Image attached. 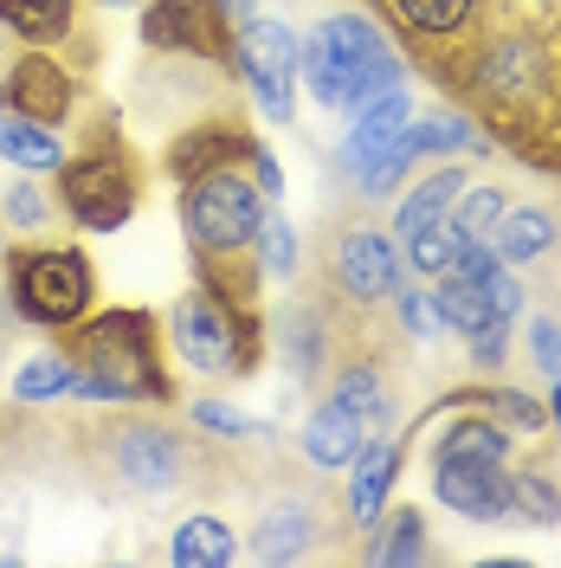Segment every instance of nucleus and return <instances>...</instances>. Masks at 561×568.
Listing matches in <instances>:
<instances>
[{
  "label": "nucleus",
  "mask_w": 561,
  "mask_h": 568,
  "mask_svg": "<svg viewBox=\"0 0 561 568\" xmlns=\"http://www.w3.org/2000/svg\"><path fill=\"white\" fill-rule=\"evenodd\" d=\"M78 362V388L84 400H169L162 349H155V323L149 311H104L71 336Z\"/></svg>",
  "instance_id": "obj_1"
},
{
  "label": "nucleus",
  "mask_w": 561,
  "mask_h": 568,
  "mask_svg": "<svg viewBox=\"0 0 561 568\" xmlns=\"http://www.w3.org/2000/svg\"><path fill=\"white\" fill-rule=\"evenodd\" d=\"M169 336H175V355L207 375V382H233V375H252L258 362V304H239L233 291L220 284H194L169 311Z\"/></svg>",
  "instance_id": "obj_2"
},
{
  "label": "nucleus",
  "mask_w": 561,
  "mask_h": 568,
  "mask_svg": "<svg viewBox=\"0 0 561 568\" xmlns=\"http://www.w3.org/2000/svg\"><path fill=\"white\" fill-rule=\"evenodd\" d=\"M91 459H98V471L110 478V491L123 497H175L194 485V471H201V459H194V446L181 439L169 420H104L98 433H91Z\"/></svg>",
  "instance_id": "obj_3"
},
{
  "label": "nucleus",
  "mask_w": 561,
  "mask_h": 568,
  "mask_svg": "<svg viewBox=\"0 0 561 568\" xmlns=\"http://www.w3.org/2000/svg\"><path fill=\"white\" fill-rule=\"evenodd\" d=\"M181 220H187V240H194L201 258H239L265 226V201H258V187L246 175L201 169L181 187Z\"/></svg>",
  "instance_id": "obj_4"
},
{
  "label": "nucleus",
  "mask_w": 561,
  "mask_h": 568,
  "mask_svg": "<svg viewBox=\"0 0 561 568\" xmlns=\"http://www.w3.org/2000/svg\"><path fill=\"white\" fill-rule=\"evenodd\" d=\"M91 265L78 246H39L13 258V311L45 329H71L91 311Z\"/></svg>",
  "instance_id": "obj_5"
},
{
  "label": "nucleus",
  "mask_w": 561,
  "mask_h": 568,
  "mask_svg": "<svg viewBox=\"0 0 561 568\" xmlns=\"http://www.w3.org/2000/svg\"><path fill=\"white\" fill-rule=\"evenodd\" d=\"M59 194H65V213L91 233H116L130 207H136V169L116 142H91L84 155H65L59 162Z\"/></svg>",
  "instance_id": "obj_6"
},
{
  "label": "nucleus",
  "mask_w": 561,
  "mask_h": 568,
  "mask_svg": "<svg viewBox=\"0 0 561 568\" xmlns=\"http://www.w3.org/2000/svg\"><path fill=\"white\" fill-rule=\"evenodd\" d=\"M400 272H407V258L394 252V240H387L381 226H343L323 246V278H329V291L349 311H368V304L394 297Z\"/></svg>",
  "instance_id": "obj_7"
},
{
  "label": "nucleus",
  "mask_w": 561,
  "mask_h": 568,
  "mask_svg": "<svg viewBox=\"0 0 561 568\" xmlns=\"http://www.w3.org/2000/svg\"><path fill=\"white\" fill-rule=\"evenodd\" d=\"M233 59L246 71L252 98L258 110L272 116V123H290V78H297V39L284 33L278 20H265V13H252L233 27Z\"/></svg>",
  "instance_id": "obj_8"
},
{
  "label": "nucleus",
  "mask_w": 561,
  "mask_h": 568,
  "mask_svg": "<svg viewBox=\"0 0 561 568\" xmlns=\"http://www.w3.org/2000/svg\"><path fill=\"white\" fill-rule=\"evenodd\" d=\"M323 530H329V510L323 497L304 491H278L258 504V524H252V562H310L323 549Z\"/></svg>",
  "instance_id": "obj_9"
},
{
  "label": "nucleus",
  "mask_w": 561,
  "mask_h": 568,
  "mask_svg": "<svg viewBox=\"0 0 561 568\" xmlns=\"http://www.w3.org/2000/svg\"><path fill=\"white\" fill-rule=\"evenodd\" d=\"M432 491L471 524H517V485L503 459H432Z\"/></svg>",
  "instance_id": "obj_10"
},
{
  "label": "nucleus",
  "mask_w": 561,
  "mask_h": 568,
  "mask_svg": "<svg viewBox=\"0 0 561 568\" xmlns=\"http://www.w3.org/2000/svg\"><path fill=\"white\" fill-rule=\"evenodd\" d=\"M142 39L155 52H181V59H226V45H233L220 0H155L142 20Z\"/></svg>",
  "instance_id": "obj_11"
},
{
  "label": "nucleus",
  "mask_w": 561,
  "mask_h": 568,
  "mask_svg": "<svg viewBox=\"0 0 561 568\" xmlns=\"http://www.w3.org/2000/svg\"><path fill=\"white\" fill-rule=\"evenodd\" d=\"M316 33L329 39V52L355 71L361 98H375V91H387V84H400V52H394V39H387L368 13H336V20H323Z\"/></svg>",
  "instance_id": "obj_12"
},
{
  "label": "nucleus",
  "mask_w": 561,
  "mask_h": 568,
  "mask_svg": "<svg viewBox=\"0 0 561 568\" xmlns=\"http://www.w3.org/2000/svg\"><path fill=\"white\" fill-rule=\"evenodd\" d=\"M71 98H78V84H71V71L59 59H45V52H27L20 65L7 71V110H20V116H33V123H65L71 116Z\"/></svg>",
  "instance_id": "obj_13"
},
{
  "label": "nucleus",
  "mask_w": 561,
  "mask_h": 568,
  "mask_svg": "<svg viewBox=\"0 0 561 568\" xmlns=\"http://www.w3.org/2000/svg\"><path fill=\"white\" fill-rule=\"evenodd\" d=\"M278 343H284V368L304 382V388H316L329 368H336V355H343V343H336V329H329V317L316 311V304H290L278 317Z\"/></svg>",
  "instance_id": "obj_14"
},
{
  "label": "nucleus",
  "mask_w": 561,
  "mask_h": 568,
  "mask_svg": "<svg viewBox=\"0 0 561 568\" xmlns=\"http://www.w3.org/2000/svg\"><path fill=\"white\" fill-rule=\"evenodd\" d=\"M478 7L484 0H387V13L407 27V33L426 45V59H439V45H452V39H465V45H478L471 39V27H478Z\"/></svg>",
  "instance_id": "obj_15"
},
{
  "label": "nucleus",
  "mask_w": 561,
  "mask_h": 568,
  "mask_svg": "<svg viewBox=\"0 0 561 568\" xmlns=\"http://www.w3.org/2000/svg\"><path fill=\"white\" fill-rule=\"evenodd\" d=\"M361 439H368V420L349 414L343 400H316L310 420H304V453H310V465H323V471H343V465L361 453Z\"/></svg>",
  "instance_id": "obj_16"
},
{
  "label": "nucleus",
  "mask_w": 561,
  "mask_h": 568,
  "mask_svg": "<svg viewBox=\"0 0 561 568\" xmlns=\"http://www.w3.org/2000/svg\"><path fill=\"white\" fill-rule=\"evenodd\" d=\"M555 246H561V220L549 207H503V220L491 233V252L503 265H536Z\"/></svg>",
  "instance_id": "obj_17"
},
{
  "label": "nucleus",
  "mask_w": 561,
  "mask_h": 568,
  "mask_svg": "<svg viewBox=\"0 0 561 568\" xmlns=\"http://www.w3.org/2000/svg\"><path fill=\"white\" fill-rule=\"evenodd\" d=\"M355 471H349V517L368 530L375 517H381V504H387V485H394V465H400V446L394 439H361V453H355Z\"/></svg>",
  "instance_id": "obj_18"
},
{
  "label": "nucleus",
  "mask_w": 561,
  "mask_h": 568,
  "mask_svg": "<svg viewBox=\"0 0 561 568\" xmlns=\"http://www.w3.org/2000/svg\"><path fill=\"white\" fill-rule=\"evenodd\" d=\"M169 562H181V568H226V562H239L233 524H220L213 510L181 517V524H175V542H169Z\"/></svg>",
  "instance_id": "obj_19"
},
{
  "label": "nucleus",
  "mask_w": 561,
  "mask_h": 568,
  "mask_svg": "<svg viewBox=\"0 0 561 568\" xmlns=\"http://www.w3.org/2000/svg\"><path fill=\"white\" fill-rule=\"evenodd\" d=\"M0 155H7V162H20L27 175H45V169H59V162H65V142H59L52 123H33V116L7 110V116H0Z\"/></svg>",
  "instance_id": "obj_20"
},
{
  "label": "nucleus",
  "mask_w": 561,
  "mask_h": 568,
  "mask_svg": "<svg viewBox=\"0 0 561 568\" xmlns=\"http://www.w3.org/2000/svg\"><path fill=\"white\" fill-rule=\"evenodd\" d=\"M458 187H465V169H439V175H426L414 194H400V207H394V240L407 246L420 226L446 220V207L458 201Z\"/></svg>",
  "instance_id": "obj_21"
},
{
  "label": "nucleus",
  "mask_w": 561,
  "mask_h": 568,
  "mask_svg": "<svg viewBox=\"0 0 561 568\" xmlns=\"http://www.w3.org/2000/svg\"><path fill=\"white\" fill-rule=\"evenodd\" d=\"M368 530H375V536H368V549H361L368 562H426V556H432V542H426V517L414 510V504L375 517Z\"/></svg>",
  "instance_id": "obj_22"
},
{
  "label": "nucleus",
  "mask_w": 561,
  "mask_h": 568,
  "mask_svg": "<svg viewBox=\"0 0 561 568\" xmlns=\"http://www.w3.org/2000/svg\"><path fill=\"white\" fill-rule=\"evenodd\" d=\"M0 27H13L33 45H65L71 39V0H0Z\"/></svg>",
  "instance_id": "obj_23"
},
{
  "label": "nucleus",
  "mask_w": 561,
  "mask_h": 568,
  "mask_svg": "<svg viewBox=\"0 0 561 568\" xmlns=\"http://www.w3.org/2000/svg\"><path fill=\"white\" fill-rule=\"evenodd\" d=\"M503 207H510V201H503V187L478 181V187H458V201L446 207V220L458 226V240H465V246H491Z\"/></svg>",
  "instance_id": "obj_24"
},
{
  "label": "nucleus",
  "mask_w": 561,
  "mask_h": 568,
  "mask_svg": "<svg viewBox=\"0 0 561 568\" xmlns=\"http://www.w3.org/2000/svg\"><path fill=\"white\" fill-rule=\"evenodd\" d=\"M432 459H510V433L491 420H452L439 433Z\"/></svg>",
  "instance_id": "obj_25"
},
{
  "label": "nucleus",
  "mask_w": 561,
  "mask_h": 568,
  "mask_svg": "<svg viewBox=\"0 0 561 568\" xmlns=\"http://www.w3.org/2000/svg\"><path fill=\"white\" fill-rule=\"evenodd\" d=\"M407 149H414V162H420V155H439V149H446V155H465V149H471V155H491V142L478 136L465 116H432V123H414V130H407Z\"/></svg>",
  "instance_id": "obj_26"
},
{
  "label": "nucleus",
  "mask_w": 561,
  "mask_h": 568,
  "mask_svg": "<svg viewBox=\"0 0 561 568\" xmlns=\"http://www.w3.org/2000/svg\"><path fill=\"white\" fill-rule=\"evenodd\" d=\"M78 388V362H71L65 349H52V355H33L20 375H13V394L20 400H59V394Z\"/></svg>",
  "instance_id": "obj_27"
},
{
  "label": "nucleus",
  "mask_w": 561,
  "mask_h": 568,
  "mask_svg": "<svg viewBox=\"0 0 561 568\" xmlns=\"http://www.w3.org/2000/svg\"><path fill=\"white\" fill-rule=\"evenodd\" d=\"M510 485H517V524H561V485L542 465L510 471Z\"/></svg>",
  "instance_id": "obj_28"
},
{
  "label": "nucleus",
  "mask_w": 561,
  "mask_h": 568,
  "mask_svg": "<svg viewBox=\"0 0 561 568\" xmlns=\"http://www.w3.org/2000/svg\"><path fill=\"white\" fill-rule=\"evenodd\" d=\"M458 252H465V240H458V226L452 220H432V226H420L414 240H407V258H414V272H452L458 265Z\"/></svg>",
  "instance_id": "obj_29"
},
{
  "label": "nucleus",
  "mask_w": 561,
  "mask_h": 568,
  "mask_svg": "<svg viewBox=\"0 0 561 568\" xmlns=\"http://www.w3.org/2000/svg\"><path fill=\"white\" fill-rule=\"evenodd\" d=\"M258 265H265V278H290L297 272V233H290V220L278 207H265V226H258Z\"/></svg>",
  "instance_id": "obj_30"
},
{
  "label": "nucleus",
  "mask_w": 561,
  "mask_h": 568,
  "mask_svg": "<svg viewBox=\"0 0 561 568\" xmlns=\"http://www.w3.org/2000/svg\"><path fill=\"white\" fill-rule=\"evenodd\" d=\"M465 407H491L503 426H517V433H536L542 426V400H529V394H510V388H471L458 394Z\"/></svg>",
  "instance_id": "obj_31"
},
{
  "label": "nucleus",
  "mask_w": 561,
  "mask_h": 568,
  "mask_svg": "<svg viewBox=\"0 0 561 568\" xmlns=\"http://www.w3.org/2000/svg\"><path fill=\"white\" fill-rule=\"evenodd\" d=\"M194 426L201 433H213V439H265V420H252V414H239V407H226V400H194Z\"/></svg>",
  "instance_id": "obj_32"
},
{
  "label": "nucleus",
  "mask_w": 561,
  "mask_h": 568,
  "mask_svg": "<svg viewBox=\"0 0 561 568\" xmlns=\"http://www.w3.org/2000/svg\"><path fill=\"white\" fill-rule=\"evenodd\" d=\"M394 317H400V329H407V336H439V304H432V297H426V291H414V284H394Z\"/></svg>",
  "instance_id": "obj_33"
},
{
  "label": "nucleus",
  "mask_w": 561,
  "mask_h": 568,
  "mask_svg": "<svg viewBox=\"0 0 561 568\" xmlns=\"http://www.w3.org/2000/svg\"><path fill=\"white\" fill-rule=\"evenodd\" d=\"M0 207H7V226H20V233H33V226H45V220H52V201L39 194L33 181H13V187L0 194Z\"/></svg>",
  "instance_id": "obj_34"
},
{
  "label": "nucleus",
  "mask_w": 561,
  "mask_h": 568,
  "mask_svg": "<svg viewBox=\"0 0 561 568\" xmlns=\"http://www.w3.org/2000/svg\"><path fill=\"white\" fill-rule=\"evenodd\" d=\"M529 355H536V368L561 382V317H536L529 323Z\"/></svg>",
  "instance_id": "obj_35"
},
{
  "label": "nucleus",
  "mask_w": 561,
  "mask_h": 568,
  "mask_svg": "<svg viewBox=\"0 0 561 568\" xmlns=\"http://www.w3.org/2000/svg\"><path fill=\"white\" fill-rule=\"evenodd\" d=\"M484 297H491V311H497L503 323L523 317V284H517V272H510V265H497L491 278H484Z\"/></svg>",
  "instance_id": "obj_36"
},
{
  "label": "nucleus",
  "mask_w": 561,
  "mask_h": 568,
  "mask_svg": "<svg viewBox=\"0 0 561 568\" xmlns=\"http://www.w3.org/2000/svg\"><path fill=\"white\" fill-rule=\"evenodd\" d=\"M252 169H258V187H265V194H278V187H284L278 162H272V155H265V149H252Z\"/></svg>",
  "instance_id": "obj_37"
},
{
  "label": "nucleus",
  "mask_w": 561,
  "mask_h": 568,
  "mask_svg": "<svg viewBox=\"0 0 561 568\" xmlns=\"http://www.w3.org/2000/svg\"><path fill=\"white\" fill-rule=\"evenodd\" d=\"M549 78H555V116H561V33H555V45H549Z\"/></svg>",
  "instance_id": "obj_38"
},
{
  "label": "nucleus",
  "mask_w": 561,
  "mask_h": 568,
  "mask_svg": "<svg viewBox=\"0 0 561 568\" xmlns=\"http://www.w3.org/2000/svg\"><path fill=\"white\" fill-rule=\"evenodd\" d=\"M549 414H555V426H561V382H555V394H549Z\"/></svg>",
  "instance_id": "obj_39"
},
{
  "label": "nucleus",
  "mask_w": 561,
  "mask_h": 568,
  "mask_svg": "<svg viewBox=\"0 0 561 568\" xmlns=\"http://www.w3.org/2000/svg\"><path fill=\"white\" fill-rule=\"evenodd\" d=\"M98 7H142V0H98Z\"/></svg>",
  "instance_id": "obj_40"
}]
</instances>
